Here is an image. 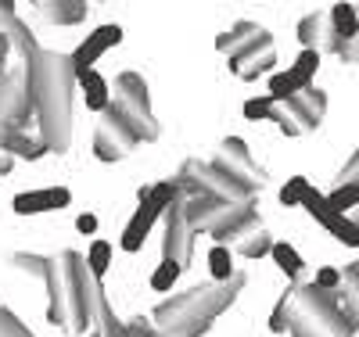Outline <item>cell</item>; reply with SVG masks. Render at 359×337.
Instances as JSON below:
<instances>
[{
  "label": "cell",
  "mask_w": 359,
  "mask_h": 337,
  "mask_svg": "<svg viewBox=\"0 0 359 337\" xmlns=\"http://www.w3.org/2000/svg\"><path fill=\"white\" fill-rule=\"evenodd\" d=\"M33 104H29V86H25V61H11L0 69V126L25 133Z\"/></svg>",
  "instance_id": "30bf717a"
},
{
  "label": "cell",
  "mask_w": 359,
  "mask_h": 337,
  "mask_svg": "<svg viewBox=\"0 0 359 337\" xmlns=\"http://www.w3.org/2000/svg\"><path fill=\"white\" fill-rule=\"evenodd\" d=\"M40 11L54 25H79V22H86L90 4H83V0H43Z\"/></svg>",
  "instance_id": "ac0fdd59"
},
{
  "label": "cell",
  "mask_w": 359,
  "mask_h": 337,
  "mask_svg": "<svg viewBox=\"0 0 359 337\" xmlns=\"http://www.w3.org/2000/svg\"><path fill=\"white\" fill-rule=\"evenodd\" d=\"M108 262H111V244L108 240H94L90 252H86V269H90V277H94V284L108 273Z\"/></svg>",
  "instance_id": "cb8c5ba5"
},
{
  "label": "cell",
  "mask_w": 359,
  "mask_h": 337,
  "mask_svg": "<svg viewBox=\"0 0 359 337\" xmlns=\"http://www.w3.org/2000/svg\"><path fill=\"white\" fill-rule=\"evenodd\" d=\"M72 201L69 187H43V191H25L15 198L18 216H40V212H57Z\"/></svg>",
  "instance_id": "e0dca14e"
},
{
  "label": "cell",
  "mask_w": 359,
  "mask_h": 337,
  "mask_svg": "<svg viewBox=\"0 0 359 337\" xmlns=\"http://www.w3.org/2000/svg\"><path fill=\"white\" fill-rule=\"evenodd\" d=\"M208 162H216L219 169H226V172H233V176H245V179H266L262 169L252 162L248 144H245L241 137H226V140L219 144V151H216Z\"/></svg>",
  "instance_id": "9a60e30c"
},
{
  "label": "cell",
  "mask_w": 359,
  "mask_h": 337,
  "mask_svg": "<svg viewBox=\"0 0 359 337\" xmlns=\"http://www.w3.org/2000/svg\"><path fill=\"white\" fill-rule=\"evenodd\" d=\"M316 69H320V54L316 50H302V54H298V61H294V65L287 69L291 76H294V83L298 86H313V79H316Z\"/></svg>",
  "instance_id": "603a6c76"
},
{
  "label": "cell",
  "mask_w": 359,
  "mask_h": 337,
  "mask_svg": "<svg viewBox=\"0 0 359 337\" xmlns=\"http://www.w3.org/2000/svg\"><path fill=\"white\" fill-rule=\"evenodd\" d=\"M294 33H298V43H302L306 50H316V54H323V50L338 54V47H341V40L334 36V29H331L327 11H309L302 22H298Z\"/></svg>",
  "instance_id": "5bb4252c"
},
{
  "label": "cell",
  "mask_w": 359,
  "mask_h": 337,
  "mask_svg": "<svg viewBox=\"0 0 359 337\" xmlns=\"http://www.w3.org/2000/svg\"><path fill=\"white\" fill-rule=\"evenodd\" d=\"M43 284H47V319L57 330L76 337L94 326L101 284H94L86 259L79 252H62L57 259H47Z\"/></svg>",
  "instance_id": "7a4b0ae2"
},
{
  "label": "cell",
  "mask_w": 359,
  "mask_h": 337,
  "mask_svg": "<svg viewBox=\"0 0 359 337\" xmlns=\"http://www.w3.org/2000/svg\"><path fill=\"white\" fill-rule=\"evenodd\" d=\"M355 198H359V187H355V183H338L334 194H331V198H323V201H327V208H331V212L345 216V212L355 205Z\"/></svg>",
  "instance_id": "4316f807"
},
{
  "label": "cell",
  "mask_w": 359,
  "mask_h": 337,
  "mask_svg": "<svg viewBox=\"0 0 359 337\" xmlns=\"http://www.w3.org/2000/svg\"><path fill=\"white\" fill-rule=\"evenodd\" d=\"M115 43H123V29L118 25H101V29H94L83 43H79V50L76 54H69V61H72V72H86V69H94V61L108 50V47H115Z\"/></svg>",
  "instance_id": "2e32d148"
},
{
  "label": "cell",
  "mask_w": 359,
  "mask_h": 337,
  "mask_svg": "<svg viewBox=\"0 0 359 337\" xmlns=\"http://www.w3.org/2000/svg\"><path fill=\"white\" fill-rule=\"evenodd\" d=\"M76 226H79V233H94V230H97V216H90V212H83V216L76 219Z\"/></svg>",
  "instance_id": "74e56055"
},
{
  "label": "cell",
  "mask_w": 359,
  "mask_h": 337,
  "mask_svg": "<svg viewBox=\"0 0 359 337\" xmlns=\"http://www.w3.org/2000/svg\"><path fill=\"white\" fill-rule=\"evenodd\" d=\"M108 104L123 115L130 126L137 130L140 140H158V118L151 111V97H147V79L140 72H118L115 83L108 86Z\"/></svg>",
  "instance_id": "8992f818"
},
{
  "label": "cell",
  "mask_w": 359,
  "mask_h": 337,
  "mask_svg": "<svg viewBox=\"0 0 359 337\" xmlns=\"http://www.w3.org/2000/svg\"><path fill=\"white\" fill-rule=\"evenodd\" d=\"M72 61L62 50H43L36 47L25 57V86H29V104L33 118L40 126V144L47 155H65L72 147Z\"/></svg>",
  "instance_id": "6da1fadb"
},
{
  "label": "cell",
  "mask_w": 359,
  "mask_h": 337,
  "mask_svg": "<svg viewBox=\"0 0 359 337\" xmlns=\"http://www.w3.org/2000/svg\"><path fill=\"white\" fill-rule=\"evenodd\" d=\"M320 291H338L341 287V273L338 269H331V266H323L320 273H316V280H313Z\"/></svg>",
  "instance_id": "d590c367"
},
{
  "label": "cell",
  "mask_w": 359,
  "mask_h": 337,
  "mask_svg": "<svg viewBox=\"0 0 359 337\" xmlns=\"http://www.w3.org/2000/svg\"><path fill=\"white\" fill-rule=\"evenodd\" d=\"M291 312H298L323 337H355V319L341 312L334 291H320L313 280L291 291Z\"/></svg>",
  "instance_id": "52a82bcc"
},
{
  "label": "cell",
  "mask_w": 359,
  "mask_h": 337,
  "mask_svg": "<svg viewBox=\"0 0 359 337\" xmlns=\"http://www.w3.org/2000/svg\"><path fill=\"white\" fill-rule=\"evenodd\" d=\"M269 248H273V237L266 233V226L255 230V233H248V237H241V240L233 244V252L245 255V259H262V255H269Z\"/></svg>",
  "instance_id": "7402d4cb"
},
{
  "label": "cell",
  "mask_w": 359,
  "mask_h": 337,
  "mask_svg": "<svg viewBox=\"0 0 359 337\" xmlns=\"http://www.w3.org/2000/svg\"><path fill=\"white\" fill-rule=\"evenodd\" d=\"M176 277H180V269H176V266H169V262H162V266L151 273V287H155V291H172Z\"/></svg>",
  "instance_id": "d6a6232c"
},
{
  "label": "cell",
  "mask_w": 359,
  "mask_h": 337,
  "mask_svg": "<svg viewBox=\"0 0 359 337\" xmlns=\"http://www.w3.org/2000/svg\"><path fill=\"white\" fill-rule=\"evenodd\" d=\"M15 269L29 273V277H36V280H43V273H47V259H43V255H25V252H18V255H15Z\"/></svg>",
  "instance_id": "4dcf8cb0"
},
{
  "label": "cell",
  "mask_w": 359,
  "mask_h": 337,
  "mask_svg": "<svg viewBox=\"0 0 359 337\" xmlns=\"http://www.w3.org/2000/svg\"><path fill=\"white\" fill-rule=\"evenodd\" d=\"M162 219H165L162 262H169V266H176L180 273H184L187 262H191V255H194V230H191L187 219H184V198H180V191H176L172 205L162 212Z\"/></svg>",
  "instance_id": "7c38bea8"
},
{
  "label": "cell",
  "mask_w": 359,
  "mask_h": 337,
  "mask_svg": "<svg viewBox=\"0 0 359 337\" xmlns=\"http://www.w3.org/2000/svg\"><path fill=\"white\" fill-rule=\"evenodd\" d=\"M83 94H86V108L90 111H104L108 108V79L97 72V69H86V72H76Z\"/></svg>",
  "instance_id": "ffe728a7"
},
{
  "label": "cell",
  "mask_w": 359,
  "mask_h": 337,
  "mask_svg": "<svg viewBox=\"0 0 359 337\" xmlns=\"http://www.w3.org/2000/svg\"><path fill=\"white\" fill-rule=\"evenodd\" d=\"M137 144H140L137 130L108 104V108L101 111L97 130H94V158H97V162H123Z\"/></svg>",
  "instance_id": "8fae6325"
},
{
  "label": "cell",
  "mask_w": 359,
  "mask_h": 337,
  "mask_svg": "<svg viewBox=\"0 0 359 337\" xmlns=\"http://www.w3.org/2000/svg\"><path fill=\"white\" fill-rule=\"evenodd\" d=\"M137 198H140V208L133 212V219L123 230V252H130V255L144 248V240H147V233H151V226L162 219V212L172 205L176 183L172 179H162V183H155V187H140Z\"/></svg>",
  "instance_id": "ba28073f"
},
{
  "label": "cell",
  "mask_w": 359,
  "mask_h": 337,
  "mask_svg": "<svg viewBox=\"0 0 359 337\" xmlns=\"http://www.w3.org/2000/svg\"><path fill=\"white\" fill-rule=\"evenodd\" d=\"M323 111H327V94L313 83V86H306V90H298L294 97H287L284 104H273L269 118L280 126L284 137H302V133H309V130L320 126Z\"/></svg>",
  "instance_id": "9c48e42d"
},
{
  "label": "cell",
  "mask_w": 359,
  "mask_h": 337,
  "mask_svg": "<svg viewBox=\"0 0 359 337\" xmlns=\"http://www.w3.org/2000/svg\"><path fill=\"white\" fill-rule=\"evenodd\" d=\"M172 183L184 198L201 194V198H212V201H223V205H255L266 179H245V176H233V172L219 169L216 162L187 158L180 165V176Z\"/></svg>",
  "instance_id": "277c9868"
},
{
  "label": "cell",
  "mask_w": 359,
  "mask_h": 337,
  "mask_svg": "<svg viewBox=\"0 0 359 337\" xmlns=\"http://www.w3.org/2000/svg\"><path fill=\"white\" fill-rule=\"evenodd\" d=\"M0 151H8L11 158H25V162H36V158L47 155V147H43L36 137L18 133V130H8V133H4V144H0Z\"/></svg>",
  "instance_id": "d6986e66"
},
{
  "label": "cell",
  "mask_w": 359,
  "mask_h": 337,
  "mask_svg": "<svg viewBox=\"0 0 359 337\" xmlns=\"http://www.w3.org/2000/svg\"><path fill=\"white\" fill-rule=\"evenodd\" d=\"M208 269H212V277H216V284H226L230 277H233V262H230V248H212V255H208Z\"/></svg>",
  "instance_id": "83f0119b"
},
{
  "label": "cell",
  "mask_w": 359,
  "mask_h": 337,
  "mask_svg": "<svg viewBox=\"0 0 359 337\" xmlns=\"http://www.w3.org/2000/svg\"><path fill=\"white\" fill-rule=\"evenodd\" d=\"M355 169H359V155H352V158H348V165L341 169L338 183H355Z\"/></svg>",
  "instance_id": "8d00e7d4"
},
{
  "label": "cell",
  "mask_w": 359,
  "mask_h": 337,
  "mask_svg": "<svg viewBox=\"0 0 359 337\" xmlns=\"http://www.w3.org/2000/svg\"><path fill=\"white\" fill-rule=\"evenodd\" d=\"M151 337H169V333H158V330H155V333H151Z\"/></svg>",
  "instance_id": "60d3db41"
},
{
  "label": "cell",
  "mask_w": 359,
  "mask_h": 337,
  "mask_svg": "<svg viewBox=\"0 0 359 337\" xmlns=\"http://www.w3.org/2000/svg\"><path fill=\"white\" fill-rule=\"evenodd\" d=\"M245 284H248L245 273H233L226 284H198V287H191L184 294H172L162 305H155L151 319H155L158 333H169V337H201L237 301V294H241Z\"/></svg>",
  "instance_id": "3957f363"
},
{
  "label": "cell",
  "mask_w": 359,
  "mask_h": 337,
  "mask_svg": "<svg viewBox=\"0 0 359 337\" xmlns=\"http://www.w3.org/2000/svg\"><path fill=\"white\" fill-rule=\"evenodd\" d=\"M86 337H97V333H94V330H90V333H86Z\"/></svg>",
  "instance_id": "b9f144b4"
},
{
  "label": "cell",
  "mask_w": 359,
  "mask_h": 337,
  "mask_svg": "<svg viewBox=\"0 0 359 337\" xmlns=\"http://www.w3.org/2000/svg\"><path fill=\"white\" fill-rule=\"evenodd\" d=\"M306 191H309V179H306V176L287 179V183H284V191H280V205H287V208L302 205V194H306Z\"/></svg>",
  "instance_id": "f1b7e54d"
},
{
  "label": "cell",
  "mask_w": 359,
  "mask_h": 337,
  "mask_svg": "<svg viewBox=\"0 0 359 337\" xmlns=\"http://www.w3.org/2000/svg\"><path fill=\"white\" fill-rule=\"evenodd\" d=\"M216 50L226 54L230 61V72L245 83H255L259 76L273 72L277 65V47H273V36L266 33L259 22H233L226 33L216 40Z\"/></svg>",
  "instance_id": "5b68a950"
},
{
  "label": "cell",
  "mask_w": 359,
  "mask_h": 337,
  "mask_svg": "<svg viewBox=\"0 0 359 337\" xmlns=\"http://www.w3.org/2000/svg\"><path fill=\"white\" fill-rule=\"evenodd\" d=\"M284 333H291V337H323L316 326H309L298 312H291V316H287V330H284Z\"/></svg>",
  "instance_id": "e575fe53"
},
{
  "label": "cell",
  "mask_w": 359,
  "mask_h": 337,
  "mask_svg": "<svg viewBox=\"0 0 359 337\" xmlns=\"http://www.w3.org/2000/svg\"><path fill=\"white\" fill-rule=\"evenodd\" d=\"M327 18H331V29H334V36L341 43L355 40V8L352 4H334L331 11H327Z\"/></svg>",
  "instance_id": "44dd1931"
},
{
  "label": "cell",
  "mask_w": 359,
  "mask_h": 337,
  "mask_svg": "<svg viewBox=\"0 0 359 337\" xmlns=\"http://www.w3.org/2000/svg\"><path fill=\"white\" fill-rule=\"evenodd\" d=\"M338 54H341V61H345V65H355V40L341 43V47H338Z\"/></svg>",
  "instance_id": "f35d334b"
},
{
  "label": "cell",
  "mask_w": 359,
  "mask_h": 337,
  "mask_svg": "<svg viewBox=\"0 0 359 337\" xmlns=\"http://www.w3.org/2000/svg\"><path fill=\"white\" fill-rule=\"evenodd\" d=\"M302 208L309 212V216H313L327 233H334L338 240H345L348 248H355V244H359V230H355V223L327 208V201H323V194H320V191H313V187H309V191L302 194Z\"/></svg>",
  "instance_id": "4fadbf2b"
},
{
  "label": "cell",
  "mask_w": 359,
  "mask_h": 337,
  "mask_svg": "<svg viewBox=\"0 0 359 337\" xmlns=\"http://www.w3.org/2000/svg\"><path fill=\"white\" fill-rule=\"evenodd\" d=\"M269 255H273V262L287 273L291 280H298V273H302V259H298V252L291 248V244L284 240H273V248H269Z\"/></svg>",
  "instance_id": "d4e9b609"
},
{
  "label": "cell",
  "mask_w": 359,
  "mask_h": 337,
  "mask_svg": "<svg viewBox=\"0 0 359 337\" xmlns=\"http://www.w3.org/2000/svg\"><path fill=\"white\" fill-rule=\"evenodd\" d=\"M11 165H15V158L8 155V151H0V172H11Z\"/></svg>",
  "instance_id": "ab89813d"
},
{
  "label": "cell",
  "mask_w": 359,
  "mask_h": 337,
  "mask_svg": "<svg viewBox=\"0 0 359 337\" xmlns=\"http://www.w3.org/2000/svg\"><path fill=\"white\" fill-rule=\"evenodd\" d=\"M287 316H291V291L277 298L273 316H269V330H273V333H284V330H287Z\"/></svg>",
  "instance_id": "1f68e13d"
},
{
  "label": "cell",
  "mask_w": 359,
  "mask_h": 337,
  "mask_svg": "<svg viewBox=\"0 0 359 337\" xmlns=\"http://www.w3.org/2000/svg\"><path fill=\"white\" fill-rule=\"evenodd\" d=\"M269 111H273V101H269V97H252V101H245V118H252V122L269 118Z\"/></svg>",
  "instance_id": "836d02e7"
},
{
  "label": "cell",
  "mask_w": 359,
  "mask_h": 337,
  "mask_svg": "<svg viewBox=\"0 0 359 337\" xmlns=\"http://www.w3.org/2000/svg\"><path fill=\"white\" fill-rule=\"evenodd\" d=\"M0 337H36L22 319H15L4 305H0Z\"/></svg>",
  "instance_id": "f546056e"
},
{
  "label": "cell",
  "mask_w": 359,
  "mask_h": 337,
  "mask_svg": "<svg viewBox=\"0 0 359 337\" xmlns=\"http://www.w3.org/2000/svg\"><path fill=\"white\" fill-rule=\"evenodd\" d=\"M298 90H302V86L294 83V76H291V72H277L273 79H269V94H266V97L273 101V104H284L287 97H294V94H298Z\"/></svg>",
  "instance_id": "484cf974"
}]
</instances>
